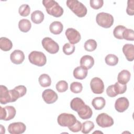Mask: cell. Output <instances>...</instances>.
I'll list each match as a JSON object with an SVG mask.
<instances>
[{"label": "cell", "mask_w": 134, "mask_h": 134, "mask_svg": "<svg viewBox=\"0 0 134 134\" xmlns=\"http://www.w3.org/2000/svg\"><path fill=\"white\" fill-rule=\"evenodd\" d=\"M42 4L46 8L47 13L55 17H61L63 14V9L53 0H43Z\"/></svg>", "instance_id": "6da1fadb"}, {"label": "cell", "mask_w": 134, "mask_h": 134, "mask_svg": "<svg viewBox=\"0 0 134 134\" xmlns=\"http://www.w3.org/2000/svg\"><path fill=\"white\" fill-rule=\"evenodd\" d=\"M67 6L77 16L83 17L87 14V8L84 4L77 0H68L66 2Z\"/></svg>", "instance_id": "7a4b0ae2"}, {"label": "cell", "mask_w": 134, "mask_h": 134, "mask_svg": "<svg viewBox=\"0 0 134 134\" xmlns=\"http://www.w3.org/2000/svg\"><path fill=\"white\" fill-rule=\"evenodd\" d=\"M113 16L108 13L105 12H101L96 15V21L97 24L105 28H108L111 27L114 23Z\"/></svg>", "instance_id": "3957f363"}, {"label": "cell", "mask_w": 134, "mask_h": 134, "mask_svg": "<svg viewBox=\"0 0 134 134\" xmlns=\"http://www.w3.org/2000/svg\"><path fill=\"white\" fill-rule=\"evenodd\" d=\"M28 59L31 64L38 66L44 65L47 62V58L45 54L40 51H33L28 55Z\"/></svg>", "instance_id": "277c9868"}, {"label": "cell", "mask_w": 134, "mask_h": 134, "mask_svg": "<svg viewBox=\"0 0 134 134\" xmlns=\"http://www.w3.org/2000/svg\"><path fill=\"white\" fill-rule=\"evenodd\" d=\"M76 121V118L73 114L62 113L60 114L57 119L58 124L62 127H70L74 125Z\"/></svg>", "instance_id": "5b68a950"}, {"label": "cell", "mask_w": 134, "mask_h": 134, "mask_svg": "<svg viewBox=\"0 0 134 134\" xmlns=\"http://www.w3.org/2000/svg\"><path fill=\"white\" fill-rule=\"evenodd\" d=\"M41 43L43 48L51 54L56 53L59 50V44L50 37L44 38Z\"/></svg>", "instance_id": "8992f818"}, {"label": "cell", "mask_w": 134, "mask_h": 134, "mask_svg": "<svg viewBox=\"0 0 134 134\" xmlns=\"http://www.w3.org/2000/svg\"><path fill=\"white\" fill-rule=\"evenodd\" d=\"M16 111L14 107L6 106L4 107H0V119L8 121L13 119L16 115Z\"/></svg>", "instance_id": "52a82bcc"}, {"label": "cell", "mask_w": 134, "mask_h": 134, "mask_svg": "<svg viewBox=\"0 0 134 134\" xmlns=\"http://www.w3.org/2000/svg\"><path fill=\"white\" fill-rule=\"evenodd\" d=\"M97 124L102 128H107L113 125L114 121L113 118L106 113L99 114L96 119Z\"/></svg>", "instance_id": "ba28073f"}, {"label": "cell", "mask_w": 134, "mask_h": 134, "mask_svg": "<svg viewBox=\"0 0 134 134\" xmlns=\"http://www.w3.org/2000/svg\"><path fill=\"white\" fill-rule=\"evenodd\" d=\"M90 86L92 92L94 94H102L104 90V84L103 81L98 77H95L91 80Z\"/></svg>", "instance_id": "9c48e42d"}, {"label": "cell", "mask_w": 134, "mask_h": 134, "mask_svg": "<svg viewBox=\"0 0 134 134\" xmlns=\"http://www.w3.org/2000/svg\"><path fill=\"white\" fill-rule=\"evenodd\" d=\"M65 34L67 39L70 43L72 44L78 43L81 39V36L80 32L72 28H68L66 30Z\"/></svg>", "instance_id": "30bf717a"}, {"label": "cell", "mask_w": 134, "mask_h": 134, "mask_svg": "<svg viewBox=\"0 0 134 134\" xmlns=\"http://www.w3.org/2000/svg\"><path fill=\"white\" fill-rule=\"evenodd\" d=\"M26 129V125L21 122L11 123L8 127V131L11 134H21L24 133Z\"/></svg>", "instance_id": "8fae6325"}, {"label": "cell", "mask_w": 134, "mask_h": 134, "mask_svg": "<svg viewBox=\"0 0 134 134\" xmlns=\"http://www.w3.org/2000/svg\"><path fill=\"white\" fill-rule=\"evenodd\" d=\"M42 97L44 102L48 104L54 103L58 98V94L51 89L45 90L42 92Z\"/></svg>", "instance_id": "7c38bea8"}, {"label": "cell", "mask_w": 134, "mask_h": 134, "mask_svg": "<svg viewBox=\"0 0 134 134\" xmlns=\"http://www.w3.org/2000/svg\"><path fill=\"white\" fill-rule=\"evenodd\" d=\"M12 102V96L10 90H8L4 85L0 86V103L2 104H6Z\"/></svg>", "instance_id": "4fadbf2b"}, {"label": "cell", "mask_w": 134, "mask_h": 134, "mask_svg": "<svg viewBox=\"0 0 134 134\" xmlns=\"http://www.w3.org/2000/svg\"><path fill=\"white\" fill-rule=\"evenodd\" d=\"M129 105L128 99L125 97H121L116 99L115 103V108L117 111L122 113L128 109Z\"/></svg>", "instance_id": "5bb4252c"}, {"label": "cell", "mask_w": 134, "mask_h": 134, "mask_svg": "<svg viewBox=\"0 0 134 134\" xmlns=\"http://www.w3.org/2000/svg\"><path fill=\"white\" fill-rule=\"evenodd\" d=\"M11 61L15 64H19L23 63L25 59L24 52L20 50H15L10 55Z\"/></svg>", "instance_id": "9a60e30c"}, {"label": "cell", "mask_w": 134, "mask_h": 134, "mask_svg": "<svg viewBox=\"0 0 134 134\" xmlns=\"http://www.w3.org/2000/svg\"><path fill=\"white\" fill-rule=\"evenodd\" d=\"M122 52L127 60L132 61L134 60V46L132 44L127 43L122 47Z\"/></svg>", "instance_id": "2e32d148"}, {"label": "cell", "mask_w": 134, "mask_h": 134, "mask_svg": "<svg viewBox=\"0 0 134 134\" xmlns=\"http://www.w3.org/2000/svg\"><path fill=\"white\" fill-rule=\"evenodd\" d=\"M94 64V58L89 55L83 56L80 60V65L84 68L88 70L92 68Z\"/></svg>", "instance_id": "e0dca14e"}, {"label": "cell", "mask_w": 134, "mask_h": 134, "mask_svg": "<svg viewBox=\"0 0 134 134\" xmlns=\"http://www.w3.org/2000/svg\"><path fill=\"white\" fill-rule=\"evenodd\" d=\"M79 116L82 119L90 118L93 115V111L89 106L85 105L77 111Z\"/></svg>", "instance_id": "ac0fdd59"}, {"label": "cell", "mask_w": 134, "mask_h": 134, "mask_svg": "<svg viewBox=\"0 0 134 134\" xmlns=\"http://www.w3.org/2000/svg\"><path fill=\"white\" fill-rule=\"evenodd\" d=\"M87 75V70L81 66H77L73 71L74 77L78 80H83Z\"/></svg>", "instance_id": "d6986e66"}, {"label": "cell", "mask_w": 134, "mask_h": 134, "mask_svg": "<svg viewBox=\"0 0 134 134\" xmlns=\"http://www.w3.org/2000/svg\"><path fill=\"white\" fill-rule=\"evenodd\" d=\"M131 74L127 70H123L120 71L118 75V82L122 84H126L130 80Z\"/></svg>", "instance_id": "ffe728a7"}, {"label": "cell", "mask_w": 134, "mask_h": 134, "mask_svg": "<svg viewBox=\"0 0 134 134\" xmlns=\"http://www.w3.org/2000/svg\"><path fill=\"white\" fill-rule=\"evenodd\" d=\"M86 104L83 100L79 97L74 98L70 102V107L71 109L76 112L83 107Z\"/></svg>", "instance_id": "44dd1931"}, {"label": "cell", "mask_w": 134, "mask_h": 134, "mask_svg": "<svg viewBox=\"0 0 134 134\" xmlns=\"http://www.w3.org/2000/svg\"><path fill=\"white\" fill-rule=\"evenodd\" d=\"M63 29L62 24L58 21L52 22L49 26V30L50 32L54 35H59L61 33Z\"/></svg>", "instance_id": "7402d4cb"}, {"label": "cell", "mask_w": 134, "mask_h": 134, "mask_svg": "<svg viewBox=\"0 0 134 134\" xmlns=\"http://www.w3.org/2000/svg\"><path fill=\"white\" fill-rule=\"evenodd\" d=\"M43 13L39 10H36L33 12L31 14V19L32 21L36 24L41 23L44 19Z\"/></svg>", "instance_id": "603a6c76"}, {"label": "cell", "mask_w": 134, "mask_h": 134, "mask_svg": "<svg viewBox=\"0 0 134 134\" xmlns=\"http://www.w3.org/2000/svg\"><path fill=\"white\" fill-rule=\"evenodd\" d=\"M105 99L102 97H96L92 101V105L96 110H101L105 106Z\"/></svg>", "instance_id": "cb8c5ba5"}, {"label": "cell", "mask_w": 134, "mask_h": 134, "mask_svg": "<svg viewBox=\"0 0 134 134\" xmlns=\"http://www.w3.org/2000/svg\"><path fill=\"white\" fill-rule=\"evenodd\" d=\"M13 47V43L9 39L6 37L0 38V48L4 51H9Z\"/></svg>", "instance_id": "d4e9b609"}, {"label": "cell", "mask_w": 134, "mask_h": 134, "mask_svg": "<svg viewBox=\"0 0 134 134\" xmlns=\"http://www.w3.org/2000/svg\"><path fill=\"white\" fill-rule=\"evenodd\" d=\"M18 27L21 31L27 32L31 29V24L28 19H22L18 23Z\"/></svg>", "instance_id": "484cf974"}, {"label": "cell", "mask_w": 134, "mask_h": 134, "mask_svg": "<svg viewBox=\"0 0 134 134\" xmlns=\"http://www.w3.org/2000/svg\"><path fill=\"white\" fill-rule=\"evenodd\" d=\"M38 81L40 85L43 87H46L50 86L51 80L50 76L47 74H42L39 77Z\"/></svg>", "instance_id": "4316f807"}, {"label": "cell", "mask_w": 134, "mask_h": 134, "mask_svg": "<svg viewBox=\"0 0 134 134\" xmlns=\"http://www.w3.org/2000/svg\"><path fill=\"white\" fill-rule=\"evenodd\" d=\"M97 48L96 41L92 39L86 40L84 43V48L85 50L89 52L94 51Z\"/></svg>", "instance_id": "83f0119b"}, {"label": "cell", "mask_w": 134, "mask_h": 134, "mask_svg": "<svg viewBox=\"0 0 134 134\" xmlns=\"http://www.w3.org/2000/svg\"><path fill=\"white\" fill-rule=\"evenodd\" d=\"M106 63L110 66H115L118 62V58L115 54H109L107 55L105 59Z\"/></svg>", "instance_id": "f1b7e54d"}, {"label": "cell", "mask_w": 134, "mask_h": 134, "mask_svg": "<svg viewBox=\"0 0 134 134\" xmlns=\"http://www.w3.org/2000/svg\"><path fill=\"white\" fill-rule=\"evenodd\" d=\"M94 128V124L91 121H86L82 124V132L84 134L88 133Z\"/></svg>", "instance_id": "f546056e"}, {"label": "cell", "mask_w": 134, "mask_h": 134, "mask_svg": "<svg viewBox=\"0 0 134 134\" xmlns=\"http://www.w3.org/2000/svg\"><path fill=\"white\" fill-rule=\"evenodd\" d=\"M126 28L122 25H118L116 26L113 31V34L114 37L118 39H123L122 38V33L124 31V30Z\"/></svg>", "instance_id": "4dcf8cb0"}, {"label": "cell", "mask_w": 134, "mask_h": 134, "mask_svg": "<svg viewBox=\"0 0 134 134\" xmlns=\"http://www.w3.org/2000/svg\"><path fill=\"white\" fill-rule=\"evenodd\" d=\"M83 90V86L81 83L77 82H72L70 85V90L73 93H80Z\"/></svg>", "instance_id": "1f68e13d"}, {"label": "cell", "mask_w": 134, "mask_h": 134, "mask_svg": "<svg viewBox=\"0 0 134 134\" xmlns=\"http://www.w3.org/2000/svg\"><path fill=\"white\" fill-rule=\"evenodd\" d=\"M114 87L115 91L117 95L124 94L127 90V85L122 84L118 82L115 83V84L114 85Z\"/></svg>", "instance_id": "d6a6232c"}, {"label": "cell", "mask_w": 134, "mask_h": 134, "mask_svg": "<svg viewBox=\"0 0 134 134\" xmlns=\"http://www.w3.org/2000/svg\"><path fill=\"white\" fill-rule=\"evenodd\" d=\"M30 12V8L28 4L21 5L18 9V13L19 15L23 17H26L28 16Z\"/></svg>", "instance_id": "836d02e7"}, {"label": "cell", "mask_w": 134, "mask_h": 134, "mask_svg": "<svg viewBox=\"0 0 134 134\" xmlns=\"http://www.w3.org/2000/svg\"><path fill=\"white\" fill-rule=\"evenodd\" d=\"M56 89L59 93H63L65 92L68 88V83L64 80H61L59 81L55 86Z\"/></svg>", "instance_id": "e575fe53"}, {"label": "cell", "mask_w": 134, "mask_h": 134, "mask_svg": "<svg viewBox=\"0 0 134 134\" xmlns=\"http://www.w3.org/2000/svg\"><path fill=\"white\" fill-rule=\"evenodd\" d=\"M123 39L129 40L133 41L134 40V32L132 29L126 28L122 33Z\"/></svg>", "instance_id": "d590c367"}, {"label": "cell", "mask_w": 134, "mask_h": 134, "mask_svg": "<svg viewBox=\"0 0 134 134\" xmlns=\"http://www.w3.org/2000/svg\"><path fill=\"white\" fill-rule=\"evenodd\" d=\"M75 51L74 45L70 43H66L63 46V52L66 55H71Z\"/></svg>", "instance_id": "8d00e7d4"}, {"label": "cell", "mask_w": 134, "mask_h": 134, "mask_svg": "<svg viewBox=\"0 0 134 134\" xmlns=\"http://www.w3.org/2000/svg\"><path fill=\"white\" fill-rule=\"evenodd\" d=\"M91 7L94 9H98L101 8L104 4L103 0H91L90 2Z\"/></svg>", "instance_id": "74e56055"}, {"label": "cell", "mask_w": 134, "mask_h": 134, "mask_svg": "<svg viewBox=\"0 0 134 134\" xmlns=\"http://www.w3.org/2000/svg\"><path fill=\"white\" fill-rule=\"evenodd\" d=\"M82 124L80 121L77 120H76V122L74 125L68 127L69 130L73 132H77L80 131V130H82Z\"/></svg>", "instance_id": "f35d334b"}, {"label": "cell", "mask_w": 134, "mask_h": 134, "mask_svg": "<svg viewBox=\"0 0 134 134\" xmlns=\"http://www.w3.org/2000/svg\"><path fill=\"white\" fill-rule=\"evenodd\" d=\"M126 12L128 15L132 16L134 15V1L128 0L127 2V7Z\"/></svg>", "instance_id": "ab89813d"}, {"label": "cell", "mask_w": 134, "mask_h": 134, "mask_svg": "<svg viewBox=\"0 0 134 134\" xmlns=\"http://www.w3.org/2000/svg\"><path fill=\"white\" fill-rule=\"evenodd\" d=\"M106 93L107 95L110 97H114L117 95V94L115 91L114 85H111L108 86L106 89Z\"/></svg>", "instance_id": "60d3db41"}]
</instances>
